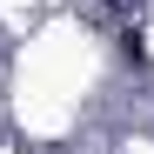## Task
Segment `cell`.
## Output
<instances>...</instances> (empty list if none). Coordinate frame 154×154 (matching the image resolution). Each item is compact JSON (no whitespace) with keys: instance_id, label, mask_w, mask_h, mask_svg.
<instances>
[{"instance_id":"1","label":"cell","mask_w":154,"mask_h":154,"mask_svg":"<svg viewBox=\"0 0 154 154\" xmlns=\"http://www.w3.org/2000/svg\"><path fill=\"white\" fill-rule=\"evenodd\" d=\"M114 54H121L127 67H147V40H141L134 27H121V34H114Z\"/></svg>"}]
</instances>
